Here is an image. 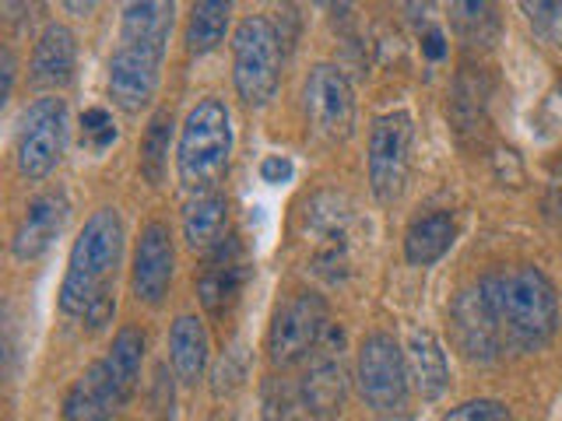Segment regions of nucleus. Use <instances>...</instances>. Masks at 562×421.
I'll use <instances>...</instances> for the list:
<instances>
[{
	"instance_id": "obj_1",
	"label": "nucleus",
	"mask_w": 562,
	"mask_h": 421,
	"mask_svg": "<svg viewBox=\"0 0 562 421\" xmlns=\"http://www.w3.org/2000/svg\"><path fill=\"white\" fill-rule=\"evenodd\" d=\"M479 288L485 295L488 312L496 316L506 344L531 351L552 341L559 327V295L538 268L517 263V268L488 271L479 281Z\"/></svg>"
},
{
	"instance_id": "obj_2",
	"label": "nucleus",
	"mask_w": 562,
	"mask_h": 421,
	"mask_svg": "<svg viewBox=\"0 0 562 421\" xmlns=\"http://www.w3.org/2000/svg\"><path fill=\"white\" fill-rule=\"evenodd\" d=\"M123 257V221L113 207L95 210L75 239L60 288V309L67 316H88L95 303L113 295V277Z\"/></svg>"
},
{
	"instance_id": "obj_3",
	"label": "nucleus",
	"mask_w": 562,
	"mask_h": 421,
	"mask_svg": "<svg viewBox=\"0 0 562 421\" xmlns=\"http://www.w3.org/2000/svg\"><path fill=\"white\" fill-rule=\"evenodd\" d=\"M228 155H233V120L218 99H204L190 110L183 134H180V151H176V172L180 183L190 193H211L225 169Z\"/></svg>"
},
{
	"instance_id": "obj_4",
	"label": "nucleus",
	"mask_w": 562,
	"mask_h": 421,
	"mask_svg": "<svg viewBox=\"0 0 562 421\" xmlns=\"http://www.w3.org/2000/svg\"><path fill=\"white\" fill-rule=\"evenodd\" d=\"M362 221L345 197L321 193L306 204V246L313 271L327 281H345L356 271Z\"/></svg>"
},
{
	"instance_id": "obj_5",
	"label": "nucleus",
	"mask_w": 562,
	"mask_h": 421,
	"mask_svg": "<svg viewBox=\"0 0 562 421\" xmlns=\"http://www.w3.org/2000/svg\"><path fill=\"white\" fill-rule=\"evenodd\" d=\"M233 78L246 105H263L278 92L281 78V39L263 14L243 18L233 39Z\"/></svg>"
},
{
	"instance_id": "obj_6",
	"label": "nucleus",
	"mask_w": 562,
	"mask_h": 421,
	"mask_svg": "<svg viewBox=\"0 0 562 421\" xmlns=\"http://www.w3.org/2000/svg\"><path fill=\"white\" fill-rule=\"evenodd\" d=\"M412 116L408 113H383L369 130V186L380 204L401 201L412 175Z\"/></svg>"
},
{
	"instance_id": "obj_7",
	"label": "nucleus",
	"mask_w": 562,
	"mask_h": 421,
	"mask_svg": "<svg viewBox=\"0 0 562 421\" xmlns=\"http://www.w3.org/2000/svg\"><path fill=\"white\" fill-rule=\"evenodd\" d=\"M327 303L321 295L303 292L295 295L292 303H285L274 312V323L268 333V351H271V362L278 368H289L299 365L303 359H310L316 344L324 341L327 333Z\"/></svg>"
},
{
	"instance_id": "obj_8",
	"label": "nucleus",
	"mask_w": 562,
	"mask_h": 421,
	"mask_svg": "<svg viewBox=\"0 0 562 421\" xmlns=\"http://www.w3.org/2000/svg\"><path fill=\"white\" fill-rule=\"evenodd\" d=\"M67 140V105L64 99H40L22 116L18 130V172L25 180H43L57 169Z\"/></svg>"
},
{
	"instance_id": "obj_9",
	"label": "nucleus",
	"mask_w": 562,
	"mask_h": 421,
	"mask_svg": "<svg viewBox=\"0 0 562 421\" xmlns=\"http://www.w3.org/2000/svg\"><path fill=\"white\" fill-rule=\"evenodd\" d=\"M359 390L369 408L391 414L408 397V362L391 333H369L359 348Z\"/></svg>"
},
{
	"instance_id": "obj_10",
	"label": "nucleus",
	"mask_w": 562,
	"mask_h": 421,
	"mask_svg": "<svg viewBox=\"0 0 562 421\" xmlns=\"http://www.w3.org/2000/svg\"><path fill=\"white\" fill-rule=\"evenodd\" d=\"M303 397L313 418L330 421L338 418L345 400H348V365H345V330L341 327H327L324 341L316 344L310 355V368L303 376Z\"/></svg>"
},
{
	"instance_id": "obj_11",
	"label": "nucleus",
	"mask_w": 562,
	"mask_h": 421,
	"mask_svg": "<svg viewBox=\"0 0 562 421\" xmlns=\"http://www.w3.org/2000/svg\"><path fill=\"white\" fill-rule=\"evenodd\" d=\"M306 120L310 130L324 140H345L356 127V99L351 84L334 64H316L306 78Z\"/></svg>"
},
{
	"instance_id": "obj_12",
	"label": "nucleus",
	"mask_w": 562,
	"mask_h": 421,
	"mask_svg": "<svg viewBox=\"0 0 562 421\" xmlns=\"http://www.w3.org/2000/svg\"><path fill=\"white\" fill-rule=\"evenodd\" d=\"M450 323H453V341L471 362H496L503 351V330L496 316L488 312L482 288H468L453 298L450 306Z\"/></svg>"
},
{
	"instance_id": "obj_13",
	"label": "nucleus",
	"mask_w": 562,
	"mask_h": 421,
	"mask_svg": "<svg viewBox=\"0 0 562 421\" xmlns=\"http://www.w3.org/2000/svg\"><path fill=\"white\" fill-rule=\"evenodd\" d=\"M158 67H162V53L120 43L110 60V99L123 113H140L155 99Z\"/></svg>"
},
{
	"instance_id": "obj_14",
	"label": "nucleus",
	"mask_w": 562,
	"mask_h": 421,
	"mask_svg": "<svg viewBox=\"0 0 562 421\" xmlns=\"http://www.w3.org/2000/svg\"><path fill=\"white\" fill-rule=\"evenodd\" d=\"M172 236L162 221H151L145 232H140L137 242V253H134V292L137 298L158 306L169 292V281H172Z\"/></svg>"
},
{
	"instance_id": "obj_15",
	"label": "nucleus",
	"mask_w": 562,
	"mask_h": 421,
	"mask_svg": "<svg viewBox=\"0 0 562 421\" xmlns=\"http://www.w3.org/2000/svg\"><path fill=\"white\" fill-rule=\"evenodd\" d=\"M127 397H123L120 383L113 379L110 365L102 362H92L78 376V383L67 390V400H64V418L67 421H110L113 411H120Z\"/></svg>"
},
{
	"instance_id": "obj_16",
	"label": "nucleus",
	"mask_w": 562,
	"mask_h": 421,
	"mask_svg": "<svg viewBox=\"0 0 562 421\" xmlns=\"http://www.w3.org/2000/svg\"><path fill=\"white\" fill-rule=\"evenodd\" d=\"M67 221V197L64 193H43V197H35L29 207L22 221H18L14 228V239H11V250L18 260H35L43 257L53 239L60 236V228Z\"/></svg>"
},
{
	"instance_id": "obj_17",
	"label": "nucleus",
	"mask_w": 562,
	"mask_h": 421,
	"mask_svg": "<svg viewBox=\"0 0 562 421\" xmlns=\"http://www.w3.org/2000/svg\"><path fill=\"white\" fill-rule=\"evenodd\" d=\"M404 362H408V379L415 383L422 400H436L447 390V383H450L447 351L432 330L418 327L408 333V355H404Z\"/></svg>"
},
{
	"instance_id": "obj_18",
	"label": "nucleus",
	"mask_w": 562,
	"mask_h": 421,
	"mask_svg": "<svg viewBox=\"0 0 562 421\" xmlns=\"http://www.w3.org/2000/svg\"><path fill=\"white\" fill-rule=\"evenodd\" d=\"M75 60H78V46L75 35L64 25H49L32 53V84L40 88H64L75 78Z\"/></svg>"
},
{
	"instance_id": "obj_19",
	"label": "nucleus",
	"mask_w": 562,
	"mask_h": 421,
	"mask_svg": "<svg viewBox=\"0 0 562 421\" xmlns=\"http://www.w3.org/2000/svg\"><path fill=\"white\" fill-rule=\"evenodd\" d=\"M169 359L176 368V379L193 386L204 376L207 365V330L198 316H180L169 330Z\"/></svg>"
},
{
	"instance_id": "obj_20",
	"label": "nucleus",
	"mask_w": 562,
	"mask_h": 421,
	"mask_svg": "<svg viewBox=\"0 0 562 421\" xmlns=\"http://www.w3.org/2000/svg\"><path fill=\"white\" fill-rule=\"evenodd\" d=\"M236 250L239 246L233 242V250L225 253V246H218L215 257L207 260V268L201 274V303L211 309V312H222L225 306L236 303V295L243 292V281H246V268L236 260Z\"/></svg>"
},
{
	"instance_id": "obj_21",
	"label": "nucleus",
	"mask_w": 562,
	"mask_h": 421,
	"mask_svg": "<svg viewBox=\"0 0 562 421\" xmlns=\"http://www.w3.org/2000/svg\"><path fill=\"white\" fill-rule=\"evenodd\" d=\"M172 11H176L172 4H131L123 11L120 43L166 53L169 32H172Z\"/></svg>"
},
{
	"instance_id": "obj_22",
	"label": "nucleus",
	"mask_w": 562,
	"mask_h": 421,
	"mask_svg": "<svg viewBox=\"0 0 562 421\" xmlns=\"http://www.w3.org/2000/svg\"><path fill=\"white\" fill-rule=\"evenodd\" d=\"M453 236H457L453 218L447 210H432V215L412 221L408 236H404V257H408V263H415V268H429L439 257H447Z\"/></svg>"
},
{
	"instance_id": "obj_23",
	"label": "nucleus",
	"mask_w": 562,
	"mask_h": 421,
	"mask_svg": "<svg viewBox=\"0 0 562 421\" xmlns=\"http://www.w3.org/2000/svg\"><path fill=\"white\" fill-rule=\"evenodd\" d=\"M228 228V201L218 193H201L183 210V236L193 250H218Z\"/></svg>"
},
{
	"instance_id": "obj_24",
	"label": "nucleus",
	"mask_w": 562,
	"mask_h": 421,
	"mask_svg": "<svg viewBox=\"0 0 562 421\" xmlns=\"http://www.w3.org/2000/svg\"><path fill=\"white\" fill-rule=\"evenodd\" d=\"M228 14H233V8H228L225 0H204V4H193L190 22H187V49H190V57H204V53H211L225 39Z\"/></svg>"
},
{
	"instance_id": "obj_25",
	"label": "nucleus",
	"mask_w": 562,
	"mask_h": 421,
	"mask_svg": "<svg viewBox=\"0 0 562 421\" xmlns=\"http://www.w3.org/2000/svg\"><path fill=\"white\" fill-rule=\"evenodd\" d=\"M140 362H145V333H140L137 327H123L113 338V351L105 355V365H110V373L120 383V390L127 400L137 390Z\"/></svg>"
},
{
	"instance_id": "obj_26",
	"label": "nucleus",
	"mask_w": 562,
	"mask_h": 421,
	"mask_svg": "<svg viewBox=\"0 0 562 421\" xmlns=\"http://www.w3.org/2000/svg\"><path fill=\"white\" fill-rule=\"evenodd\" d=\"M260 408H263V421H310L303 386H295L292 379H281V376H271L263 383Z\"/></svg>"
},
{
	"instance_id": "obj_27",
	"label": "nucleus",
	"mask_w": 562,
	"mask_h": 421,
	"mask_svg": "<svg viewBox=\"0 0 562 421\" xmlns=\"http://www.w3.org/2000/svg\"><path fill=\"white\" fill-rule=\"evenodd\" d=\"M169 137H172V113L158 110L148 123L145 145H140V172L148 175V183H162L169 162Z\"/></svg>"
},
{
	"instance_id": "obj_28",
	"label": "nucleus",
	"mask_w": 562,
	"mask_h": 421,
	"mask_svg": "<svg viewBox=\"0 0 562 421\" xmlns=\"http://www.w3.org/2000/svg\"><path fill=\"white\" fill-rule=\"evenodd\" d=\"M453 29L471 46H488L499 39V14L488 4H453Z\"/></svg>"
},
{
	"instance_id": "obj_29",
	"label": "nucleus",
	"mask_w": 562,
	"mask_h": 421,
	"mask_svg": "<svg viewBox=\"0 0 562 421\" xmlns=\"http://www.w3.org/2000/svg\"><path fill=\"white\" fill-rule=\"evenodd\" d=\"M443 421H509V408L503 400H468V403H457L443 414Z\"/></svg>"
},
{
	"instance_id": "obj_30",
	"label": "nucleus",
	"mask_w": 562,
	"mask_h": 421,
	"mask_svg": "<svg viewBox=\"0 0 562 421\" xmlns=\"http://www.w3.org/2000/svg\"><path fill=\"white\" fill-rule=\"evenodd\" d=\"M524 11L544 39L562 46V4H524Z\"/></svg>"
},
{
	"instance_id": "obj_31",
	"label": "nucleus",
	"mask_w": 562,
	"mask_h": 421,
	"mask_svg": "<svg viewBox=\"0 0 562 421\" xmlns=\"http://www.w3.org/2000/svg\"><path fill=\"white\" fill-rule=\"evenodd\" d=\"M81 127H85V137L92 140L95 148H105V145H113L116 140V127H113V120H110V113L105 110H85V116H81Z\"/></svg>"
},
{
	"instance_id": "obj_32",
	"label": "nucleus",
	"mask_w": 562,
	"mask_h": 421,
	"mask_svg": "<svg viewBox=\"0 0 562 421\" xmlns=\"http://www.w3.org/2000/svg\"><path fill=\"white\" fill-rule=\"evenodd\" d=\"M292 172H295V166H292V158H285V155H268V158L260 162V180H263V183H271V186L289 183V180H292Z\"/></svg>"
},
{
	"instance_id": "obj_33",
	"label": "nucleus",
	"mask_w": 562,
	"mask_h": 421,
	"mask_svg": "<svg viewBox=\"0 0 562 421\" xmlns=\"http://www.w3.org/2000/svg\"><path fill=\"white\" fill-rule=\"evenodd\" d=\"M544 207H549V215L555 221H562V155L552 162V175H549V201H544Z\"/></svg>"
},
{
	"instance_id": "obj_34",
	"label": "nucleus",
	"mask_w": 562,
	"mask_h": 421,
	"mask_svg": "<svg viewBox=\"0 0 562 421\" xmlns=\"http://www.w3.org/2000/svg\"><path fill=\"white\" fill-rule=\"evenodd\" d=\"M422 53H426L429 60H443V53H447V46H443V32H439V29H429V32H426V39H422Z\"/></svg>"
},
{
	"instance_id": "obj_35",
	"label": "nucleus",
	"mask_w": 562,
	"mask_h": 421,
	"mask_svg": "<svg viewBox=\"0 0 562 421\" xmlns=\"http://www.w3.org/2000/svg\"><path fill=\"white\" fill-rule=\"evenodd\" d=\"M0 60H4V102H8V95H11V84H14V57H11V49H4L0 53Z\"/></svg>"
},
{
	"instance_id": "obj_36",
	"label": "nucleus",
	"mask_w": 562,
	"mask_h": 421,
	"mask_svg": "<svg viewBox=\"0 0 562 421\" xmlns=\"http://www.w3.org/2000/svg\"><path fill=\"white\" fill-rule=\"evenodd\" d=\"M386 421H408V418H386Z\"/></svg>"
},
{
	"instance_id": "obj_37",
	"label": "nucleus",
	"mask_w": 562,
	"mask_h": 421,
	"mask_svg": "<svg viewBox=\"0 0 562 421\" xmlns=\"http://www.w3.org/2000/svg\"><path fill=\"white\" fill-rule=\"evenodd\" d=\"M207 421H228V418H207Z\"/></svg>"
}]
</instances>
